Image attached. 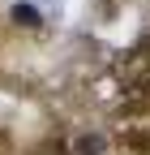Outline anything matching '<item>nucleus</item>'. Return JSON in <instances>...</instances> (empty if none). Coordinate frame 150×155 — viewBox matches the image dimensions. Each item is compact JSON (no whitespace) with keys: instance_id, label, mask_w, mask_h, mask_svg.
Wrapping results in <instances>:
<instances>
[{"instance_id":"nucleus-1","label":"nucleus","mask_w":150,"mask_h":155,"mask_svg":"<svg viewBox=\"0 0 150 155\" xmlns=\"http://www.w3.org/2000/svg\"><path fill=\"white\" fill-rule=\"evenodd\" d=\"M103 151H107V138L99 129H86V134L73 138V155H103Z\"/></svg>"},{"instance_id":"nucleus-2","label":"nucleus","mask_w":150,"mask_h":155,"mask_svg":"<svg viewBox=\"0 0 150 155\" xmlns=\"http://www.w3.org/2000/svg\"><path fill=\"white\" fill-rule=\"evenodd\" d=\"M13 22H17V26H30V30H34V26H43V13L34 9V5H22V0H17V5H13Z\"/></svg>"}]
</instances>
